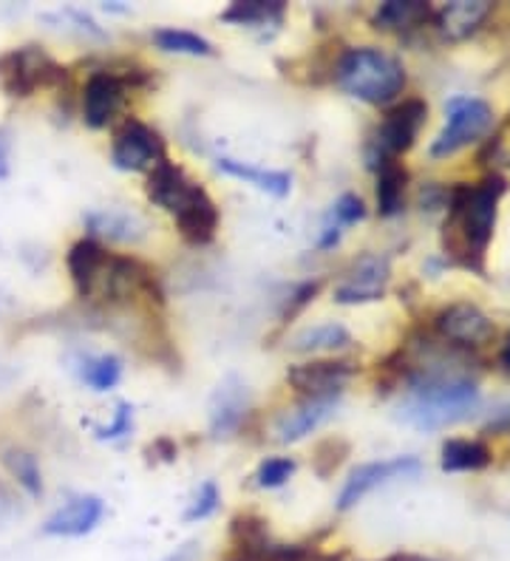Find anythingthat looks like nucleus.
I'll return each mask as SVG.
<instances>
[{
	"instance_id": "29",
	"label": "nucleus",
	"mask_w": 510,
	"mask_h": 561,
	"mask_svg": "<svg viewBox=\"0 0 510 561\" xmlns=\"http://www.w3.org/2000/svg\"><path fill=\"white\" fill-rule=\"evenodd\" d=\"M150 41L157 43V48L168 51V55H191V57H211L216 48L207 37L196 35V32H184V28H157Z\"/></svg>"
},
{
	"instance_id": "41",
	"label": "nucleus",
	"mask_w": 510,
	"mask_h": 561,
	"mask_svg": "<svg viewBox=\"0 0 510 561\" xmlns=\"http://www.w3.org/2000/svg\"><path fill=\"white\" fill-rule=\"evenodd\" d=\"M397 561H429V559H417V556H403V559H397Z\"/></svg>"
},
{
	"instance_id": "31",
	"label": "nucleus",
	"mask_w": 510,
	"mask_h": 561,
	"mask_svg": "<svg viewBox=\"0 0 510 561\" xmlns=\"http://www.w3.org/2000/svg\"><path fill=\"white\" fill-rule=\"evenodd\" d=\"M349 451H352V445H349L347 439H340V437L320 439L313 451V471L318 473L320 480H329V477L343 466V459L349 457Z\"/></svg>"
},
{
	"instance_id": "21",
	"label": "nucleus",
	"mask_w": 510,
	"mask_h": 561,
	"mask_svg": "<svg viewBox=\"0 0 510 561\" xmlns=\"http://www.w3.org/2000/svg\"><path fill=\"white\" fill-rule=\"evenodd\" d=\"M374 171H377V213L383 219H395L406 207L408 171L397 159H381Z\"/></svg>"
},
{
	"instance_id": "17",
	"label": "nucleus",
	"mask_w": 510,
	"mask_h": 561,
	"mask_svg": "<svg viewBox=\"0 0 510 561\" xmlns=\"http://www.w3.org/2000/svg\"><path fill=\"white\" fill-rule=\"evenodd\" d=\"M86 230L94 241H114V244H139L148 236V225L131 210H91L86 213Z\"/></svg>"
},
{
	"instance_id": "23",
	"label": "nucleus",
	"mask_w": 510,
	"mask_h": 561,
	"mask_svg": "<svg viewBox=\"0 0 510 561\" xmlns=\"http://www.w3.org/2000/svg\"><path fill=\"white\" fill-rule=\"evenodd\" d=\"M431 18H434V12L422 0H388V3L377 7L372 23L383 32H408V28L426 26Z\"/></svg>"
},
{
	"instance_id": "35",
	"label": "nucleus",
	"mask_w": 510,
	"mask_h": 561,
	"mask_svg": "<svg viewBox=\"0 0 510 561\" xmlns=\"http://www.w3.org/2000/svg\"><path fill=\"white\" fill-rule=\"evenodd\" d=\"M131 432H134V405H131L128 400L116 403L114 420H111L109 425H94V437L97 439H109V443L128 437Z\"/></svg>"
},
{
	"instance_id": "28",
	"label": "nucleus",
	"mask_w": 510,
	"mask_h": 561,
	"mask_svg": "<svg viewBox=\"0 0 510 561\" xmlns=\"http://www.w3.org/2000/svg\"><path fill=\"white\" fill-rule=\"evenodd\" d=\"M77 371H80V380L89 389L111 391L123 380V360L116 355H89L82 357Z\"/></svg>"
},
{
	"instance_id": "39",
	"label": "nucleus",
	"mask_w": 510,
	"mask_h": 561,
	"mask_svg": "<svg viewBox=\"0 0 510 561\" xmlns=\"http://www.w3.org/2000/svg\"><path fill=\"white\" fill-rule=\"evenodd\" d=\"M9 130L0 128V179L9 176Z\"/></svg>"
},
{
	"instance_id": "3",
	"label": "nucleus",
	"mask_w": 510,
	"mask_h": 561,
	"mask_svg": "<svg viewBox=\"0 0 510 561\" xmlns=\"http://www.w3.org/2000/svg\"><path fill=\"white\" fill-rule=\"evenodd\" d=\"M332 77L349 96H358L369 105L395 103L408 82L403 62L374 46L343 48Z\"/></svg>"
},
{
	"instance_id": "5",
	"label": "nucleus",
	"mask_w": 510,
	"mask_h": 561,
	"mask_svg": "<svg viewBox=\"0 0 510 561\" xmlns=\"http://www.w3.org/2000/svg\"><path fill=\"white\" fill-rule=\"evenodd\" d=\"M426 119H429V105L422 100H403L388 111L369 145V168H374L381 159H397L400 153L411 151Z\"/></svg>"
},
{
	"instance_id": "37",
	"label": "nucleus",
	"mask_w": 510,
	"mask_h": 561,
	"mask_svg": "<svg viewBox=\"0 0 510 561\" xmlns=\"http://www.w3.org/2000/svg\"><path fill=\"white\" fill-rule=\"evenodd\" d=\"M18 514V496L0 482V522H9Z\"/></svg>"
},
{
	"instance_id": "38",
	"label": "nucleus",
	"mask_w": 510,
	"mask_h": 561,
	"mask_svg": "<svg viewBox=\"0 0 510 561\" xmlns=\"http://www.w3.org/2000/svg\"><path fill=\"white\" fill-rule=\"evenodd\" d=\"M150 451L154 454H159V457L165 459V462H173V459H177V443H173V439H168V437H159L157 443L150 445Z\"/></svg>"
},
{
	"instance_id": "8",
	"label": "nucleus",
	"mask_w": 510,
	"mask_h": 561,
	"mask_svg": "<svg viewBox=\"0 0 510 561\" xmlns=\"http://www.w3.org/2000/svg\"><path fill=\"white\" fill-rule=\"evenodd\" d=\"M422 471V462L417 457H392V459H377V462H366L358 466L349 473L347 485L338 496V511L347 514L358 502H363L374 488L388 485L392 480H408Z\"/></svg>"
},
{
	"instance_id": "18",
	"label": "nucleus",
	"mask_w": 510,
	"mask_h": 561,
	"mask_svg": "<svg viewBox=\"0 0 510 561\" xmlns=\"http://www.w3.org/2000/svg\"><path fill=\"white\" fill-rule=\"evenodd\" d=\"M173 219H177L179 233H182V239L188 241V244L204 247L216 239L218 207L216 202L211 199V193L204 191L202 185L196 187V193H193L191 199H188V205H184Z\"/></svg>"
},
{
	"instance_id": "13",
	"label": "nucleus",
	"mask_w": 510,
	"mask_h": 561,
	"mask_svg": "<svg viewBox=\"0 0 510 561\" xmlns=\"http://www.w3.org/2000/svg\"><path fill=\"white\" fill-rule=\"evenodd\" d=\"M250 411V389L238 375H227L211 394L207 417H211V437H230L241 428Z\"/></svg>"
},
{
	"instance_id": "2",
	"label": "nucleus",
	"mask_w": 510,
	"mask_h": 561,
	"mask_svg": "<svg viewBox=\"0 0 510 561\" xmlns=\"http://www.w3.org/2000/svg\"><path fill=\"white\" fill-rule=\"evenodd\" d=\"M479 405V389L471 377L445 369H422L408 377V391L397 417L417 432H440L463 423Z\"/></svg>"
},
{
	"instance_id": "9",
	"label": "nucleus",
	"mask_w": 510,
	"mask_h": 561,
	"mask_svg": "<svg viewBox=\"0 0 510 561\" xmlns=\"http://www.w3.org/2000/svg\"><path fill=\"white\" fill-rule=\"evenodd\" d=\"M388 267L386 255L366 253L361 259L352 261V267L343 273V280L335 287V301L338 304H372L381 301L383 293H386Z\"/></svg>"
},
{
	"instance_id": "12",
	"label": "nucleus",
	"mask_w": 510,
	"mask_h": 561,
	"mask_svg": "<svg viewBox=\"0 0 510 561\" xmlns=\"http://www.w3.org/2000/svg\"><path fill=\"white\" fill-rule=\"evenodd\" d=\"M125 89L128 85L116 71H91L86 89H82V119H86V125L100 130L114 123L125 103Z\"/></svg>"
},
{
	"instance_id": "11",
	"label": "nucleus",
	"mask_w": 510,
	"mask_h": 561,
	"mask_svg": "<svg viewBox=\"0 0 510 561\" xmlns=\"http://www.w3.org/2000/svg\"><path fill=\"white\" fill-rule=\"evenodd\" d=\"M354 366L347 360H309L286 369V383L301 398H340L343 386L352 380Z\"/></svg>"
},
{
	"instance_id": "27",
	"label": "nucleus",
	"mask_w": 510,
	"mask_h": 561,
	"mask_svg": "<svg viewBox=\"0 0 510 561\" xmlns=\"http://www.w3.org/2000/svg\"><path fill=\"white\" fill-rule=\"evenodd\" d=\"M230 539L238 550H241V559H252L259 556L261 550L270 545V530H267V522L256 514H238L230 519Z\"/></svg>"
},
{
	"instance_id": "22",
	"label": "nucleus",
	"mask_w": 510,
	"mask_h": 561,
	"mask_svg": "<svg viewBox=\"0 0 510 561\" xmlns=\"http://www.w3.org/2000/svg\"><path fill=\"white\" fill-rule=\"evenodd\" d=\"M216 168L222 173H227V176L241 179V182H247V185L270 193V196H275V199H284L286 193L293 191V176H290L286 171H267V168H259V164L238 162V159H230V157L218 159Z\"/></svg>"
},
{
	"instance_id": "25",
	"label": "nucleus",
	"mask_w": 510,
	"mask_h": 561,
	"mask_svg": "<svg viewBox=\"0 0 510 561\" xmlns=\"http://www.w3.org/2000/svg\"><path fill=\"white\" fill-rule=\"evenodd\" d=\"M352 343L347 327L340 323H318V327L301 329L298 335L290 341V350L301 352V355H318V352H338L347 350Z\"/></svg>"
},
{
	"instance_id": "32",
	"label": "nucleus",
	"mask_w": 510,
	"mask_h": 561,
	"mask_svg": "<svg viewBox=\"0 0 510 561\" xmlns=\"http://www.w3.org/2000/svg\"><path fill=\"white\" fill-rule=\"evenodd\" d=\"M298 471V462L293 457H270L264 459L256 471V485L259 488H281L293 480V473Z\"/></svg>"
},
{
	"instance_id": "40",
	"label": "nucleus",
	"mask_w": 510,
	"mask_h": 561,
	"mask_svg": "<svg viewBox=\"0 0 510 561\" xmlns=\"http://www.w3.org/2000/svg\"><path fill=\"white\" fill-rule=\"evenodd\" d=\"M499 360H502L505 371H510V335H508V341H505V346H502V355H499Z\"/></svg>"
},
{
	"instance_id": "20",
	"label": "nucleus",
	"mask_w": 510,
	"mask_h": 561,
	"mask_svg": "<svg viewBox=\"0 0 510 561\" xmlns=\"http://www.w3.org/2000/svg\"><path fill=\"white\" fill-rule=\"evenodd\" d=\"M105 247L94 239H80L77 244H71L68 250V273H71V280H75L77 298L82 301H91V295H94V284L97 275H100L102 264H105Z\"/></svg>"
},
{
	"instance_id": "30",
	"label": "nucleus",
	"mask_w": 510,
	"mask_h": 561,
	"mask_svg": "<svg viewBox=\"0 0 510 561\" xmlns=\"http://www.w3.org/2000/svg\"><path fill=\"white\" fill-rule=\"evenodd\" d=\"M3 466L12 473L14 480L21 482L32 496H43V477H41V462L32 451L23 448H7L3 451Z\"/></svg>"
},
{
	"instance_id": "16",
	"label": "nucleus",
	"mask_w": 510,
	"mask_h": 561,
	"mask_svg": "<svg viewBox=\"0 0 510 561\" xmlns=\"http://www.w3.org/2000/svg\"><path fill=\"white\" fill-rule=\"evenodd\" d=\"M340 398H304L298 405L286 409L279 420H275V439L284 445L301 443L304 437L320 428L327 420L335 417Z\"/></svg>"
},
{
	"instance_id": "26",
	"label": "nucleus",
	"mask_w": 510,
	"mask_h": 561,
	"mask_svg": "<svg viewBox=\"0 0 510 561\" xmlns=\"http://www.w3.org/2000/svg\"><path fill=\"white\" fill-rule=\"evenodd\" d=\"M286 3L281 0H238L222 12V21L236 26H279L284 21Z\"/></svg>"
},
{
	"instance_id": "34",
	"label": "nucleus",
	"mask_w": 510,
	"mask_h": 561,
	"mask_svg": "<svg viewBox=\"0 0 510 561\" xmlns=\"http://www.w3.org/2000/svg\"><path fill=\"white\" fill-rule=\"evenodd\" d=\"M363 219H366V202H363L361 196H354V193H343V196L332 205V210L327 213V221L338 225L340 230L358 225V221Z\"/></svg>"
},
{
	"instance_id": "14",
	"label": "nucleus",
	"mask_w": 510,
	"mask_h": 561,
	"mask_svg": "<svg viewBox=\"0 0 510 561\" xmlns=\"http://www.w3.org/2000/svg\"><path fill=\"white\" fill-rule=\"evenodd\" d=\"M105 516V502L94 493H82V496H71L63 507H57L55 514L48 516L43 525L46 536H66V539H77V536L91 534Z\"/></svg>"
},
{
	"instance_id": "10",
	"label": "nucleus",
	"mask_w": 510,
	"mask_h": 561,
	"mask_svg": "<svg viewBox=\"0 0 510 561\" xmlns=\"http://www.w3.org/2000/svg\"><path fill=\"white\" fill-rule=\"evenodd\" d=\"M434 329L442 341H449L451 346H465V350L485 346L497 332L494 321L474 304H451V307L440 309L434 318Z\"/></svg>"
},
{
	"instance_id": "15",
	"label": "nucleus",
	"mask_w": 510,
	"mask_h": 561,
	"mask_svg": "<svg viewBox=\"0 0 510 561\" xmlns=\"http://www.w3.org/2000/svg\"><path fill=\"white\" fill-rule=\"evenodd\" d=\"M196 182H193L177 162L162 159V162L150 168L145 193H148V199L154 202V205L162 207L170 216H177V213L188 205V199H191L193 193H196Z\"/></svg>"
},
{
	"instance_id": "7",
	"label": "nucleus",
	"mask_w": 510,
	"mask_h": 561,
	"mask_svg": "<svg viewBox=\"0 0 510 561\" xmlns=\"http://www.w3.org/2000/svg\"><path fill=\"white\" fill-rule=\"evenodd\" d=\"M111 159L120 171L139 173L150 171L154 164H159L165 157V139L157 130L145 125L143 119L128 117L120 130L114 134V145H111Z\"/></svg>"
},
{
	"instance_id": "4",
	"label": "nucleus",
	"mask_w": 510,
	"mask_h": 561,
	"mask_svg": "<svg viewBox=\"0 0 510 561\" xmlns=\"http://www.w3.org/2000/svg\"><path fill=\"white\" fill-rule=\"evenodd\" d=\"M490 128H494V108L485 103L483 96L454 94L445 103V125L431 142L429 153L434 159L454 157L471 142H479Z\"/></svg>"
},
{
	"instance_id": "33",
	"label": "nucleus",
	"mask_w": 510,
	"mask_h": 561,
	"mask_svg": "<svg viewBox=\"0 0 510 561\" xmlns=\"http://www.w3.org/2000/svg\"><path fill=\"white\" fill-rule=\"evenodd\" d=\"M218 502H222V493H218V485L213 480L202 482V488L196 491V496H193V502L188 505V511H184L182 519L188 522V525H193V522H202L207 519V516L216 514Z\"/></svg>"
},
{
	"instance_id": "42",
	"label": "nucleus",
	"mask_w": 510,
	"mask_h": 561,
	"mask_svg": "<svg viewBox=\"0 0 510 561\" xmlns=\"http://www.w3.org/2000/svg\"><path fill=\"white\" fill-rule=\"evenodd\" d=\"M236 561H247V559H236Z\"/></svg>"
},
{
	"instance_id": "6",
	"label": "nucleus",
	"mask_w": 510,
	"mask_h": 561,
	"mask_svg": "<svg viewBox=\"0 0 510 561\" xmlns=\"http://www.w3.org/2000/svg\"><path fill=\"white\" fill-rule=\"evenodd\" d=\"M68 77L60 62L37 46L14 48L0 57V82L12 96H29L37 85H60Z\"/></svg>"
},
{
	"instance_id": "1",
	"label": "nucleus",
	"mask_w": 510,
	"mask_h": 561,
	"mask_svg": "<svg viewBox=\"0 0 510 561\" xmlns=\"http://www.w3.org/2000/svg\"><path fill=\"white\" fill-rule=\"evenodd\" d=\"M508 193V179L488 173L476 185H456L449 191V219L442 227L445 255L463 267L483 273V261L497 227L499 202Z\"/></svg>"
},
{
	"instance_id": "19",
	"label": "nucleus",
	"mask_w": 510,
	"mask_h": 561,
	"mask_svg": "<svg viewBox=\"0 0 510 561\" xmlns=\"http://www.w3.org/2000/svg\"><path fill=\"white\" fill-rule=\"evenodd\" d=\"M490 12H494V7L485 3V0H474V3L471 0H456V3H449V7H442L434 14V23L445 41L456 43L474 35L476 28L488 21Z\"/></svg>"
},
{
	"instance_id": "36",
	"label": "nucleus",
	"mask_w": 510,
	"mask_h": 561,
	"mask_svg": "<svg viewBox=\"0 0 510 561\" xmlns=\"http://www.w3.org/2000/svg\"><path fill=\"white\" fill-rule=\"evenodd\" d=\"M320 287H324L320 280H306V284H301V287L295 289L293 298H290V307H286V312H284L286 321H290V318H293V316H298L301 309H304L306 304L313 301L315 295L320 293Z\"/></svg>"
},
{
	"instance_id": "24",
	"label": "nucleus",
	"mask_w": 510,
	"mask_h": 561,
	"mask_svg": "<svg viewBox=\"0 0 510 561\" xmlns=\"http://www.w3.org/2000/svg\"><path fill=\"white\" fill-rule=\"evenodd\" d=\"M490 448L479 439H445L440 451V468L445 473H465V471H483L490 466Z\"/></svg>"
}]
</instances>
